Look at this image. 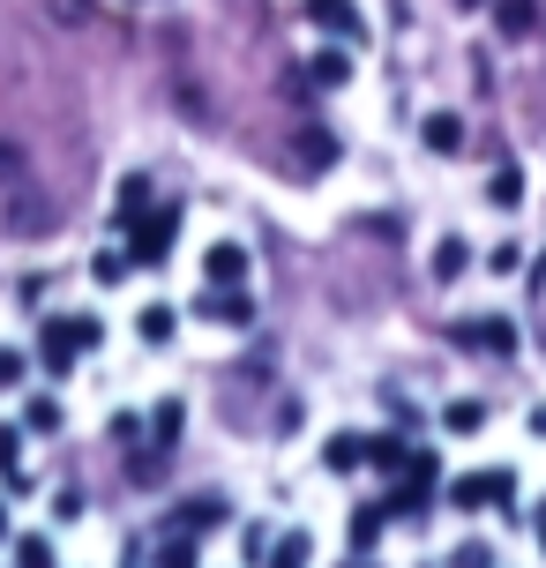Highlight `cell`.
<instances>
[{
	"instance_id": "obj_33",
	"label": "cell",
	"mask_w": 546,
	"mask_h": 568,
	"mask_svg": "<svg viewBox=\"0 0 546 568\" xmlns=\"http://www.w3.org/2000/svg\"><path fill=\"white\" fill-rule=\"evenodd\" d=\"M16 539V494H0V546Z\"/></svg>"
},
{
	"instance_id": "obj_13",
	"label": "cell",
	"mask_w": 546,
	"mask_h": 568,
	"mask_svg": "<svg viewBox=\"0 0 546 568\" xmlns=\"http://www.w3.org/2000/svg\"><path fill=\"white\" fill-rule=\"evenodd\" d=\"M143 210H150V180H143V172H120V187H113V225L128 232Z\"/></svg>"
},
{
	"instance_id": "obj_10",
	"label": "cell",
	"mask_w": 546,
	"mask_h": 568,
	"mask_svg": "<svg viewBox=\"0 0 546 568\" xmlns=\"http://www.w3.org/2000/svg\"><path fill=\"white\" fill-rule=\"evenodd\" d=\"M360 464H367V434H330V442H322V471H337V479H352V471H360Z\"/></svg>"
},
{
	"instance_id": "obj_1",
	"label": "cell",
	"mask_w": 546,
	"mask_h": 568,
	"mask_svg": "<svg viewBox=\"0 0 546 568\" xmlns=\"http://www.w3.org/2000/svg\"><path fill=\"white\" fill-rule=\"evenodd\" d=\"M180 202H150L143 217L128 225V255H135V270H165L173 262V247H180Z\"/></svg>"
},
{
	"instance_id": "obj_9",
	"label": "cell",
	"mask_w": 546,
	"mask_h": 568,
	"mask_svg": "<svg viewBox=\"0 0 546 568\" xmlns=\"http://www.w3.org/2000/svg\"><path fill=\"white\" fill-rule=\"evenodd\" d=\"M218 524H232V501H218V494H195V501H180L173 509V531H218Z\"/></svg>"
},
{
	"instance_id": "obj_35",
	"label": "cell",
	"mask_w": 546,
	"mask_h": 568,
	"mask_svg": "<svg viewBox=\"0 0 546 568\" xmlns=\"http://www.w3.org/2000/svg\"><path fill=\"white\" fill-rule=\"evenodd\" d=\"M539 344H546V337H539Z\"/></svg>"
},
{
	"instance_id": "obj_18",
	"label": "cell",
	"mask_w": 546,
	"mask_h": 568,
	"mask_svg": "<svg viewBox=\"0 0 546 568\" xmlns=\"http://www.w3.org/2000/svg\"><path fill=\"white\" fill-rule=\"evenodd\" d=\"M8 554H16V568H60V546L46 539V531H16Z\"/></svg>"
},
{
	"instance_id": "obj_11",
	"label": "cell",
	"mask_w": 546,
	"mask_h": 568,
	"mask_svg": "<svg viewBox=\"0 0 546 568\" xmlns=\"http://www.w3.org/2000/svg\"><path fill=\"white\" fill-rule=\"evenodd\" d=\"M143 419H150V442H158V449L173 456V442L188 434V404H180V397H158V404L143 412Z\"/></svg>"
},
{
	"instance_id": "obj_20",
	"label": "cell",
	"mask_w": 546,
	"mask_h": 568,
	"mask_svg": "<svg viewBox=\"0 0 546 568\" xmlns=\"http://www.w3.org/2000/svg\"><path fill=\"white\" fill-rule=\"evenodd\" d=\"M427 270H434V284H457L464 270H472V247L449 232V240H434V262H427Z\"/></svg>"
},
{
	"instance_id": "obj_7",
	"label": "cell",
	"mask_w": 546,
	"mask_h": 568,
	"mask_svg": "<svg viewBox=\"0 0 546 568\" xmlns=\"http://www.w3.org/2000/svg\"><path fill=\"white\" fill-rule=\"evenodd\" d=\"M202 284H247V247L240 240H210L202 247Z\"/></svg>"
},
{
	"instance_id": "obj_15",
	"label": "cell",
	"mask_w": 546,
	"mask_h": 568,
	"mask_svg": "<svg viewBox=\"0 0 546 568\" xmlns=\"http://www.w3.org/2000/svg\"><path fill=\"white\" fill-rule=\"evenodd\" d=\"M307 83H315V90H345L352 83V53H345V45H322V53L307 60Z\"/></svg>"
},
{
	"instance_id": "obj_2",
	"label": "cell",
	"mask_w": 546,
	"mask_h": 568,
	"mask_svg": "<svg viewBox=\"0 0 546 568\" xmlns=\"http://www.w3.org/2000/svg\"><path fill=\"white\" fill-rule=\"evenodd\" d=\"M509 494H517V471H502V464H494V471H464V479H449V501H457L464 516L502 509Z\"/></svg>"
},
{
	"instance_id": "obj_6",
	"label": "cell",
	"mask_w": 546,
	"mask_h": 568,
	"mask_svg": "<svg viewBox=\"0 0 546 568\" xmlns=\"http://www.w3.org/2000/svg\"><path fill=\"white\" fill-rule=\"evenodd\" d=\"M457 344H479L494 359H509V352H517V329H509L502 314H472V322H457Z\"/></svg>"
},
{
	"instance_id": "obj_29",
	"label": "cell",
	"mask_w": 546,
	"mask_h": 568,
	"mask_svg": "<svg viewBox=\"0 0 546 568\" xmlns=\"http://www.w3.org/2000/svg\"><path fill=\"white\" fill-rule=\"evenodd\" d=\"M68 329H75V344H83V352H98V344H105V322H98V314H68Z\"/></svg>"
},
{
	"instance_id": "obj_21",
	"label": "cell",
	"mask_w": 546,
	"mask_h": 568,
	"mask_svg": "<svg viewBox=\"0 0 546 568\" xmlns=\"http://www.w3.org/2000/svg\"><path fill=\"white\" fill-rule=\"evenodd\" d=\"M367 464L374 471H404L412 464V442L404 434H367Z\"/></svg>"
},
{
	"instance_id": "obj_4",
	"label": "cell",
	"mask_w": 546,
	"mask_h": 568,
	"mask_svg": "<svg viewBox=\"0 0 546 568\" xmlns=\"http://www.w3.org/2000/svg\"><path fill=\"white\" fill-rule=\"evenodd\" d=\"M30 359L46 367V382H68V374H75V359H83V344H75V329H68V314H53V322L38 329V344H30Z\"/></svg>"
},
{
	"instance_id": "obj_8",
	"label": "cell",
	"mask_w": 546,
	"mask_h": 568,
	"mask_svg": "<svg viewBox=\"0 0 546 568\" xmlns=\"http://www.w3.org/2000/svg\"><path fill=\"white\" fill-rule=\"evenodd\" d=\"M128 322H135V337H143L150 352H158V344H173V337H180V307H173V300H143V307L128 314Z\"/></svg>"
},
{
	"instance_id": "obj_3",
	"label": "cell",
	"mask_w": 546,
	"mask_h": 568,
	"mask_svg": "<svg viewBox=\"0 0 546 568\" xmlns=\"http://www.w3.org/2000/svg\"><path fill=\"white\" fill-rule=\"evenodd\" d=\"M195 322H210V329H247V322H255V300H247V284H202Z\"/></svg>"
},
{
	"instance_id": "obj_31",
	"label": "cell",
	"mask_w": 546,
	"mask_h": 568,
	"mask_svg": "<svg viewBox=\"0 0 546 568\" xmlns=\"http://www.w3.org/2000/svg\"><path fill=\"white\" fill-rule=\"evenodd\" d=\"M53 524H83V494H75V486L53 494Z\"/></svg>"
},
{
	"instance_id": "obj_14",
	"label": "cell",
	"mask_w": 546,
	"mask_h": 568,
	"mask_svg": "<svg viewBox=\"0 0 546 568\" xmlns=\"http://www.w3.org/2000/svg\"><path fill=\"white\" fill-rule=\"evenodd\" d=\"M128 277H135V255H128V240L90 255V284H98V292H113V284H128Z\"/></svg>"
},
{
	"instance_id": "obj_12",
	"label": "cell",
	"mask_w": 546,
	"mask_h": 568,
	"mask_svg": "<svg viewBox=\"0 0 546 568\" xmlns=\"http://www.w3.org/2000/svg\"><path fill=\"white\" fill-rule=\"evenodd\" d=\"M419 142H427L434 158H457L464 150V113H427L419 120Z\"/></svg>"
},
{
	"instance_id": "obj_17",
	"label": "cell",
	"mask_w": 546,
	"mask_h": 568,
	"mask_svg": "<svg viewBox=\"0 0 546 568\" xmlns=\"http://www.w3.org/2000/svg\"><path fill=\"white\" fill-rule=\"evenodd\" d=\"M307 561H315V539L307 531H277L270 554H262V568H307Z\"/></svg>"
},
{
	"instance_id": "obj_26",
	"label": "cell",
	"mask_w": 546,
	"mask_h": 568,
	"mask_svg": "<svg viewBox=\"0 0 546 568\" xmlns=\"http://www.w3.org/2000/svg\"><path fill=\"white\" fill-rule=\"evenodd\" d=\"M382 524H390V509H374V501H360V509H352V554H367V546L382 539Z\"/></svg>"
},
{
	"instance_id": "obj_19",
	"label": "cell",
	"mask_w": 546,
	"mask_h": 568,
	"mask_svg": "<svg viewBox=\"0 0 546 568\" xmlns=\"http://www.w3.org/2000/svg\"><path fill=\"white\" fill-rule=\"evenodd\" d=\"M68 426V412H60L53 389H38V397H23V434H60Z\"/></svg>"
},
{
	"instance_id": "obj_27",
	"label": "cell",
	"mask_w": 546,
	"mask_h": 568,
	"mask_svg": "<svg viewBox=\"0 0 546 568\" xmlns=\"http://www.w3.org/2000/svg\"><path fill=\"white\" fill-rule=\"evenodd\" d=\"M23 419H0V479H8V471H23Z\"/></svg>"
},
{
	"instance_id": "obj_22",
	"label": "cell",
	"mask_w": 546,
	"mask_h": 568,
	"mask_svg": "<svg viewBox=\"0 0 546 568\" xmlns=\"http://www.w3.org/2000/svg\"><path fill=\"white\" fill-rule=\"evenodd\" d=\"M30 367H38V359H30L23 344H0V397H16V389H30Z\"/></svg>"
},
{
	"instance_id": "obj_28",
	"label": "cell",
	"mask_w": 546,
	"mask_h": 568,
	"mask_svg": "<svg viewBox=\"0 0 546 568\" xmlns=\"http://www.w3.org/2000/svg\"><path fill=\"white\" fill-rule=\"evenodd\" d=\"M307 165H337V135H330V128H307Z\"/></svg>"
},
{
	"instance_id": "obj_16",
	"label": "cell",
	"mask_w": 546,
	"mask_h": 568,
	"mask_svg": "<svg viewBox=\"0 0 546 568\" xmlns=\"http://www.w3.org/2000/svg\"><path fill=\"white\" fill-rule=\"evenodd\" d=\"M546 16H539V0H494V30L502 38H532Z\"/></svg>"
},
{
	"instance_id": "obj_25",
	"label": "cell",
	"mask_w": 546,
	"mask_h": 568,
	"mask_svg": "<svg viewBox=\"0 0 546 568\" xmlns=\"http://www.w3.org/2000/svg\"><path fill=\"white\" fill-rule=\"evenodd\" d=\"M442 426H449V434H479V426H487V404H479V397L442 404Z\"/></svg>"
},
{
	"instance_id": "obj_5",
	"label": "cell",
	"mask_w": 546,
	"mask_h": 568,
	"mask_svg": "<svg viewBox=\"0 0 546 568\" xmlns=\"http://www.w3.org/2000/svg\"><path fill=\"white\" fill-rule=\"evenodd\" d=\"M307 23L322 38H337V45H367V16H360V0H307Z\"/></svg>"
},
{
	"instance_id": "obj_30",
	"label": "cell",
	"mask_w": 546,
	"mask_h": 568,
	"mask_svg": "<svg viewBox=\"0 0 546 568\" xmlns=\"http://www.w3.org/2000/svg\"><path fill=\"white\" fill-rule=\"evenodd\" d=\"M143 412H113V426H105V434H113V442H120V449H135V434H143Z\"/></svg>"
},
{
	"instance_id": "obj_32",
	"label": "cell",
	"mask_w": 546,
	"mask_h": 568,
	"mask_svg": "<svg viewBox=\"0 0 546 568\" xmlns=\"http://www.w3.org/2000/svg\"><path fill=\"white\" fill-rule=\"evenodd\" d=\"M487 561H494V554H487V546H479V539H464L457 554H449V568H487Z\"/></svg>"
},
{
	"instance_id": "obj_23",
	"label": "cell",
	"mask_w": 546,
	"mask_h": 568,
	"mask_svg": "<svg viewBox=\"0 0 546 568\" xmlns=\"http://www.w3.org/2000/svg\"><path fill=\"white\" fill-rule=\"evenodd\" d=\"M487 202H494V210H524V172L517 165H494L487 172Z\"/></svg>"
},
{
	"instance_id": "obj_34",
	"label": "cell",
	"mask_w": 546,
	"mask_h": 568,
	"mask_svg": "<svg viewBox=\"0 0 546 568\" xmlns=\"http://www.w3.org/2000/svg\"><path fill=\"white\" fill-rule=\"evenodd\" d=\"M532 531H539V546H546V501H539V516H532Z\"/></svg>"
},
{
	"instance_id": "obj_24",
	"label": "cell",
	"mask_w": 546,
	"mask_h": 568,
	"mask_svg": "<svg viewBox=\"0 0 546 568\" xmlns=\"http://www.w3.org/2000/svg\"><path fill=\"white\" fill-rule=\"evenodd\" d=\"M150 568H202V554H195V531H173V539H158Z\"/></svg>"
}]
</instances>
